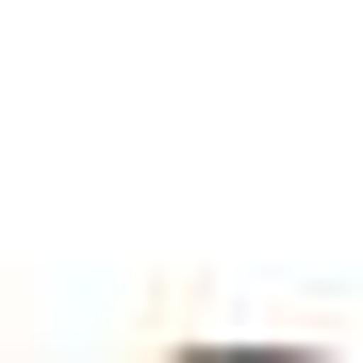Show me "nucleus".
<instances>
[]
</instances>
